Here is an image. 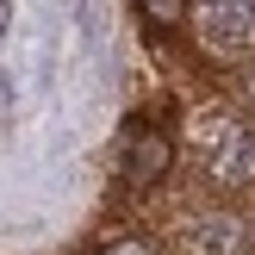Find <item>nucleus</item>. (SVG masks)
I'll list each match as a JSON object with an SVG mask.
<instances>
[{
	"label": "nucleus",
	"instance_id": "obj_1",
	"mask_svg": "<svg viewBox=\"0 0 255 255\" xmlns=\"http://www.w3.org/2000/svg\"><path fill=\"white\" fill-rule=\"evenodd\" d=\"M181 168L212 199L255 193V112L243 100H199L181 112Z\"/></svg>",
	"mask_w": 255,
	"mask_h": 255
},
{
	"label": "nucleus",
	"instance_id": "obj_2",
	"mask_svg": "<svg viewBox=\"0 0 255 255\" xmlns=\"http://www.w3.org/2000/svg\"><path fill=\"white\" fill-rule=\"evenodd\" d=\"M181 162V131H162L149 112H131L112 137V174L125 193H156Z\"/></svg>",
	"mask_w": 255,
	"mask_h": 255
},
{
	"label": "nucleus",
	"instance_id": "obj_3",
	"mask_svg": "<svg viewBox=\"0 0 255 255\" xmlns=\"http://www.w3.org/2000/svg\"><path fill=\"white\" fill-rule=\"evenodd\" d=\"M181 255H255V218L231 199H193L174 218Z\"/></svg>",
	"mask_w": 255,
	"mask_h": 255
},
{
	"label": "nucleus",
	"instance_id": "obj_4",
	"mask_svg": "<svg viewBox=\"0 0 255 255\" xmlns=\"http://www.w3.org/2000/svg\"><path fill=\"white\" fill-rule=\"evenodd\" d=\"M187 31H193V44L212 62L249 69L255 62V0H193Z\"/></svg>",
	"mask_w": 255,
	"mask_h": 255
},
{
	"label": "nucleus",
	"instance_id": "obj_5",
	"mask_svg": "<svg viewBox=\"0 0 255 255\" xmlns=\"http://www.w3.org/2000/svg\"><path fill=\"white\" fill-rule=\"evenodd\" d=\"M131 6H137V19H143V31H156V37L181 31V25L193 19V0H131Z\"/></svg>",
	"mask_w": 255,
	"mask_h": 255
},
{
	"label": "nucleus",
	"instance_id": "obj_6",
	"mask_svg": "<svg viewBox=\"0 0 255 255\" xmlns=\"http://www.w3.org/2000/svg\"><path fill=\"white\" fill-rule=\"evenodd\" d=\"M94 255H168L156 243V237H137V231H125V237H106V243H100Z\"/></svg>",
	"mask_w": 255,
	"mask_h": 255
},
{
	"label": "nucleus",
	"instance_id": "obj_7",
	"mask_svg": "<svg viewBox=\"0 0 255 255\" xmlns=\"http://www.w3.org/2000/svg\"><path fill=\"white\" fill-rule=\"evenodd\" d=\"M237 100H243V106L255 112V62H249V69H243V75H237Z\"/></svg>",
	"mask_w": 255,
	"mask_h": 255
},
{
	"label": "nucleus",
	"instance_id": "obj_8",
	"mask_svg": "<svg viewBox=\"0 0 255 255\" xmlns=\"http://www.w3.org/2000/svg\"><path fill=\"white\" fill-rule=\"evenodd\" d=\"M6 25H12V19H6V0H0V37H6Z\"/></svg>",
	"mask_w": 255,
	"mask_h": 255
}]
</instances>
